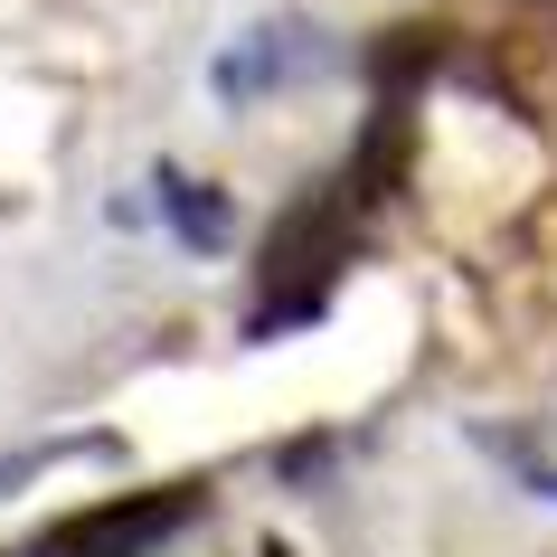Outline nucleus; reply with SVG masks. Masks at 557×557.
Here are the masks:
<instances>
[{"label": "nucleus", "instance_id": "obj_1", "mask_svg": "<svg viewBox=\"0 0 557 557\" xmlns=\"http://www.w3.org/2000/svg\"><path fill=\"white\" fill-rule=\"evenodd\" d=\"M387 161H397V123H379L369 151L341 161V171L274 227V246H264V294H256V331L312 322V312H322V294H331V274L350 264V236H359V218H369V199H379Z\"/></svg>", "mask_w": 557, "mask_h": 557}, {"label": "nucleus", "instance_id": "obj_2", "mask_svg": "<svg viewBox=\"0 0 557 557\" xmlns=\"http://www.w3.org/2000/svg\"><path fill=\"white\" fill-rule=\"evenodd\" d=\"M208 510V482H161V492H114L66 510L58 529H38L29 557H161L180 529Z\"/></svg>", "mask_w": 557, "mask_h": 557}, {"label": "nucleus", "instance_id": "obj_3", "mask_svg": "<svg viewBox=\"0 0 557 557\" xmlns=\"http://www.w3.org/2000/svg\"><path fill=\"white\" fill-rule=\"evenodd\" d=\"M161 189H171L180 236H199V246H218V236H227V208H218V199H189V180H161Z\"/></svg>", "mask_w": 557, "mask_h": 557}, {"label": "nucleus", "instance_id": "obj_4", "mask_svg": "<svg viewBox=\"0 0 557 557\" xmlns=\"http://www.w3.org/2000/svg\"><path fill=\"white\" fill-rule=\"evenodd\" d=\"M539 492H548V500H557V472H539Z\"/></svg>", "mask_w": 557, "mask_h": 557}]
</instances>
